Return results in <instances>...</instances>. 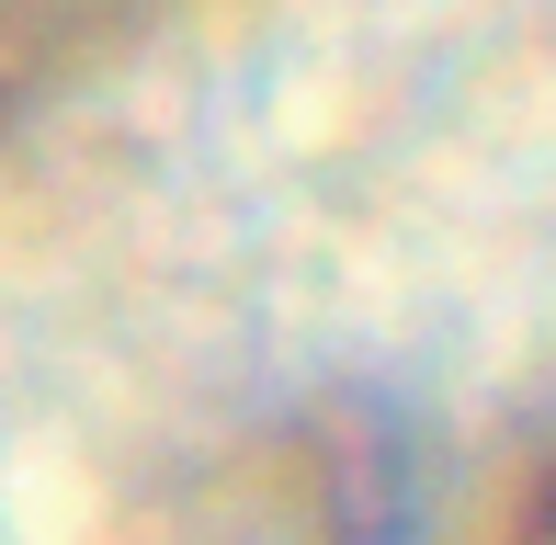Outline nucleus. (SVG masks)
Here are the masks:
<instances>
[{"mask_svg":"<svg viewBox=\"0 0 556 545\" xmlns=\"http://www.w3.org/2000/svg\"><path fill=\"white\" fill-rule=\"evenodd\" d=\"M522 545H556V466L534 478V500H522Z\"/></svg>","mask_w":556,"mask_h":545,"instance_id":"nucleus-1","label":"nucleus"}]
</instances>
